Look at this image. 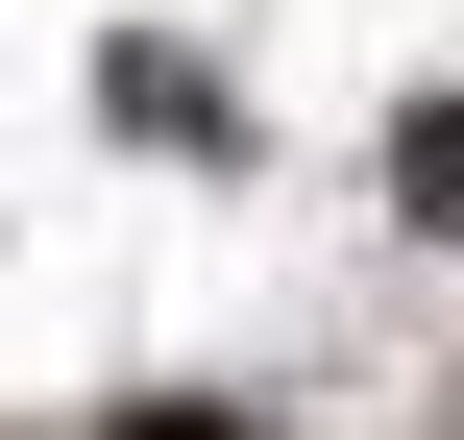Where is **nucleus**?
Here are the masks:
<instances>
[{
  "instance_id": "obj_1",
  "label": "nucleus",
  "mask_w": 464,
  "mask_h": 440,
  "mask_svg": "<svg viewBox=\"0 0 464 440\" xmlns=\"http://www.w3.org/2000/svg\"><path fill=\"white\" fill-rule=\"evenodd\" d=\"M392 196H416V220L464 245V98H416V122H392Z\"/></svg>"
},
{
  "instance_id": "obj_2",
  "label": "nucleus",
  "mask_w": 464,
  "mask_h": 440,
  "mask_svg": "<svg viewBox=\"0 0 464 440\" xmlns=\"http://www.w3.org/2000/svg\"><path fill=\"white\" fill-rule=\"evenodd\" d=\"M122 440H245V416H220V392H147V416H122Z\"/></svg>"
}]
</instances>
